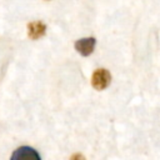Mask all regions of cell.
<instances>
[{"mask_svg":"<svg viewBox=\"0 0 160 160\" xmlns=\"http://www.w3.org/2000/svg\"><path fill=\"white\" fill-rule=\"evenodd\" d=\"M111 80V75L106 69H98L91 76V85L96 90H104Z\"/></svg>","mask_w":160,"mask_h":160,"instance_id":"1","label":"cell"},{"mask_svg":"<svg viewBox=\"0 0 160 160\" xmlns=\"http://www.w3.org/2000/svg\"><path fill=\"white\" fill-rule=\"evenodd\" d=\"M10 160H41V159L35 149L30 146H20L12 152Z\"/></svg>","mask_w":160,"mask_h":160,"instance_id":"2","label":"cell"},{"mask_svg":"<svg viewBox=\"0 0 160 160\" xmlns=\"http://www.w3.org/2000/svg\"><path fill=\"white\" fill-rule=\"evenodd\" d=\"M95 44H96V40L94 38H85V39H80L75 42V49L80 55L89 56L94 51Z\"/></svg>","mask_w":160,"mask_h":160,"instance_id":"3","label":"cell"},{"mask_svg":"<svg viewBox=\"0 0 160 160\" xmlns=\"http://www.w3.org/2000/svg\"><path fill=\"white\" fill-rule=\"evenodd\" d=\"M45 31H46V25L41 21H32L28 25V34H29V38L32 40H36L44 36Z\"/></svg>","mask_w":160,"mask_h":160,"instance_id":"4","label":"cell"},{"mask_svg":"<svg viewBox=\"0 0 160 160\" xmlns=\"http://www.w3.org/2000/svg\"><path fill=\"white\" fill-rule=\"evenodd\" d=\"M70 160H85V158H84L81 154H74V155L70 158Z\"/></svg>","mask_w":160,"mask_h":160,"instance_id":"5","label":"cell"}]
</instances>
